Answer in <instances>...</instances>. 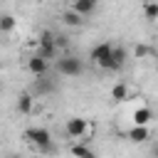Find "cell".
<instances>
[{"label": "cell", "mask_w": 158, "mask_h": 158, "mask_svg": "<svg viewBox=\"0 0 158 158\" xmlns=\"http://www.w3.org/2000/svg\"><path fill=\"white\" fill-rule=\"evenodd\" d=\"M94 7H96V2H91V0H74V5H72V10L79 12L81 17L89 15V12H94Z\"/></svg>", "instance_id": "obj_10"}, {"label": "cell", "mask_w": 158, "mask_h": 158, "mask_svg": "<svg viewBox=\"0 0 158 158\" xmlns=\"http://www.w3.org/2000/svg\"><path fill=\"white\" fill-rule=\"evenodd\" d=\"M143 15L148 22H156L158 20V2H146L143 5Z\"/></svg>", "instance_id": "obj_15"}, {"label": "cell", "mask_w": 158, "mask_h": 158, "mask_svg": "<svg viewBox=\"0 0 158 158\" xmlns=\"http://www.w3.org/2000/svg\"><path fill=\"white\" fill-rule=\"evenodd\" d=\"M15 17L12 15H0V32H12L15 30Z\"/></svg>", "instance_id": "obj_16"}, {"label": "cell", "mask_w": 158, "mask_h": 158, "mask_svg": "<svg viewBox=\"0 0 158 158\" xmlns=\"http://www.w3.org/2000/svg\"><path fill=\"white\" fill-rule=\"evenodd\" d=\"M22 136H25V141L30 143V148L37 151V153H52V148H54L52 133H49L47 128H42V126H30V128H25Z\"/></svg>", "instance_id": "obj_1"}, {"label": "cell", "mask_w": 158, "mask_h": 158, "mask_svg": "<svg viewBox=\"0 0 158 158\" xmlns=\"http://www.w3.org/2000/svg\"><path fill=\"white\" fill-rule=\"evenodd\" d=\"M32 106H35V96H32V91L20 94V99H17V111H20V114H30Z\"/></svg>", "instance_id": "obj_8"}, {"label": "cell", "mask_w": 158, "mask_h": 158, "mask_svg": "<svg viewBox=\"0 0 158 158\" xmlns=\"http://www.w3.org/2000/svg\"><path fill=\"white\" fill-rule=\"evenodd\" d=\"M5 158H20V156H17V153H7Z\"/></svg>", "instance_id": "obj_20"}, {"label": "cell", "mask_w": 158, "mask_h": 158, "mask_svg": "<svg viewBox=\"0 0 158 158\" xmlns=\"http://www.w3.org/2000/svg\"><path fill=\"white\" fill-rule=\"evenodd\" d=\"M151 116H153V111H151L148 106H141V109H136L133 121H136V126H146V123L151 121Z\"/></svg>", "instance_id": "obj_11"}, {"label": "cell", "mask_w": 158, "mask_h": 158, "mask_svg": "<svg viewBox=\"0 0 158 158\" xmlns=\"http://www.w3.org/2000/svg\"><path fill=\"white\" fill-rule=\"evenodd\" d=\"M111 99H116V101H126V99H128V86H126V84H114V89H111Z\"/></svg>", "instance_id": "obj_14"}, {"label": "cell", "mask_w": 158, "mask_h": 158, "mask_svg": "<svg viewBox=\"0 0 158 158\" xmlns=\"http://www.w3.org/2000/svg\"><path fill=\"white\" fill-rule=\"evenodd\" d=\"M72 156L74 158H96V153L89 146H84V143H74L72 146Z\"/></svg>", "instance_id": "obj_12"}, {"label": "cell", "mask_w": 158, "mask_h": 158, "mask_svg": "<svg viewBox=\"0 0 158 158\" xmlns=\"http://www.w3.org/2000/svg\"><path fill=\"white\" fill-rule=\"evenodd\" d=\"M111 49H114V44H111V42H101V44H96V47L91 49L89 59H91L99 69L116 72V69H114V59H111Z\"/></svg>", "instance_id": "obj_3"}, {"label": "cell", "mask_w": 158, "mask_h": 158, "mask_svg": "<svg viewBox=\"0 0 158 158\" xmlns=\"http://www.w3.org/2000/svg\"><path fill=\"white\" fill-rule=\"evenodd\" d=\"M64 131H67V136L69 138H84L86 136V131H89V123H86V118H79V116H72V118H67V123H64Z\"/></svg>", "instance_id": "obj_4"}, {"label": "cell", "mask_w": 158, "mask_h": 158, "mask_svg": "<svg viewBox=\"0 0 158 158\" xmlns=\"http://www.w3.org/2000/svg\"><path fill=\"white\" fill-rule=\"evenodd\" d=\"M54 69H57V74H62V77H79V74L84 72V62H81L79 57H74V54H62V57H57Z\"/></svg>", "instance_id": "obj_2"}, {"label": "cell", "mask_w": 158, "mask_h": 158, "mask_svg": "<svg viewBox=\"0 0 158 158\" xmlns=\"http://www.w3.org/2000/svg\"><path fill=\"white\" fill-rule=\"evenodd\" d=\"M57 89V84L44 74V77H37L35 79V84H32V94H40V96H44V94H52Z\"/></svg>", "instance_id": "obj_5"}, {"label": "cell", "mask_w": 158, "mask_h": 158, "mask_svg": "<svg viewBox=\"0 0 158 158\" xmlns=\"http://www.w3.org/2000/svg\"><path fill=\"white\" fill-rule=\"evenodd\" d=\"M91 2H99V0H91Z\"/></svg>", "instance_id": "obj_21"}, {"label": "cell", "mask_w": 158, "mask_h": 158, "mask_svg": "<svg viewBox=\"0 0 158 158\" xmlns=\"http://www.w3.org/2000/svg\"><path fill=\"white\" fill-rule=\"evenodd\" d=\"M27 69H30L35 77H44L47 69H49V64H47V59H42L40 54H32V57L27 59Z\"/></svg>", "instance_id": "obj_6"}, {"label": "cell", "mask_w": 158, "mask_h": 158, "mask_svg": "<svg viewBox=\"0 0 158 158\" xmlns=\"http://www.w3.org/2000/svg\"><path fill=\"white\" fill-rule=\"evenodd\" d=\"M111 59H114V69L118 72V69L126 64V59H128V52H126V47H121V44H114V49H111Z\"/></svg>", "instance_id": "obj_7"}, {"label": "cell", "mask_w": 158, "mask_h": 158, "mask_svg": "<svg viewBox=\"0 0 158 158\" xmlns=\"http://www.w3.org/2000/svg\"><path fill=\"white\" fill-rule=\"evenodd\" d=\"M62 22H64V25H69V27H79L84 20H81V15H79V12L67 10V12H62Z\"/></svg>", "instance_id": "obj_13"}, {"label": "cell", "mask_w": 158, "mask_h": 158, "mask_svg": "<svg viewBox=\"0 0 158 158\" xmlns=\"http://www.w3.org/2000/svg\"><path fill=\"white\" fill-rule=\"evenodd\" d=\"M54 44H57V49H64V47L69 44V37H64V35H57V40H54Z\"/></svg>", "instance_id": "obj_17"}, {"label": "cell", "mask_w": 158, "mask_h": 158, "mask_svg": "<svg viewBox=\"0 0 158 158\" xmlns=\"http://www.w3.org/2000/svg\"><path fill=\"white\" fill-rule=\"evenodd\" d=\"M126 136H128V141H133V143H143V141H148V136H151V133H148V128H146V126H133Z\"/></svg>", "instance_id": "obj_9"}, {"label": "cell", "mask_w": 158, "mask_h": 158, "mask_svg": "<svg viewBox=\"0 0 158 158\" xmlns=\"http://www.w3.org/2000/svg\"><path fill=\"white\" fill-rule=\"evenodd\" d=\"M146 54H148V47H146V44H136V57H138V59H143Z\"/></svg>", "instance_id": "obj_18"}, {"label": "cell", "mask_w": 158, "mask_h": 158, "mask_svg": "<svg viewBox=\"0 0 158 158\" xmlns=\"http://www.w3.org/2000/svg\"><path fill=\"white\" fill-rule=\"evenodd\" d=\"M151 156H153V158H158V143H153V146H151Z\"/></svg>", "instance_id": "obj_19"}]
</instances>
